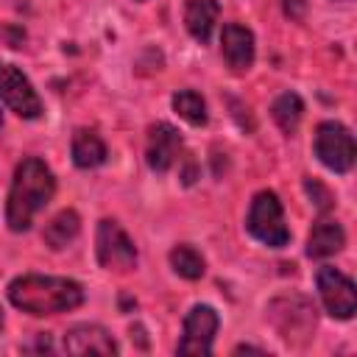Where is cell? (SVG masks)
<instances>
[{
  "label": "cell",
  "mask_w": 357,
  "mask_h": 357,
  "mask_svg": "<svg viewBox=\"0 0 357 357\" xmlns=\"http://www.w3.org/2000/svg\"><path fill=\"white\" fill-rule=\"evenodd\" d=\"M53 192H56V178H53L50 167L36 156L22 159L17 165L11 192H8V206H6L8 229L11 231L31 229L36 212L45 209V204L53 198Z\"/></svg>",
  "instance_id": "1"
},
{
  "label": "cell",
  "mask_w": 357,
  "mask_h": 357,
  "mask_svg": "<svg viewBox=\"0 0 357 357\" xmlns=\"http://www.w3.org/2000/svg\"><path fill=\"white\" fill-rule=\"evenodd\" d=\"M170 265L184 279H201L204 276V268H206L204 265V257L192 245H176L170 251Z\"/></svg>",
  "instance_id": "17"
},
{
  "label": "cell",
  "mask_w": 357,
  "mask_h": 357,
  "mask_svg": "<svg viewBox=\"0 0 357 357\" xmlns=\"http://www.w3.org/2000/svg\"><path fill=\"white\" fill-rule=\"evenodd\" d=\"M0 98L11 112H17L25 120L39 117V112H42L39 95L33 92V86L22 75V70H17L14 64H0Z\"/></svg>",
  "instance_id": "8"
},
{
  "label": "cell",
  "mask_w": 357,
  "mask_h": 357,
  "mask_svg": "<svg viewBox=\"0 0 357 357\" xmlns=\"http://www.w3.org/2000/svg\"><path fill=\"white\" fill-rule=\"evenodd\" d=\"M8 298L17 310L31 315H56L75 310L84 301V290L73 279L61 276H20L8 284Z\"/></svg>",
  "instance_id": "2"
},
{
  "label": "cell",
  "mask_w": 357,
  "mask_h": 357,
  "mask_svg": "<svg viewBox=\"0 0 357 357\" xmlns=\"http://www.w3.org/2000/svg\"><path fill=\"white\" fill-rule=\"evenodd\" d=\"M301 112H304V106H301V98L298 95H293V92H284V95H279L276 98V103H273V120L279 123V128L282 131H296V126H298V120H301Z\"/></svg>",
  "instance_id": "19"
},
{
  "label": "cell",
  "mask_w": 357,
  "mask_h": 357,
  "mask_svg": "<svg viewBox=\"0 0 357 357\" xmlns=\"http://www.w3.org/2000/svg\"><path fill=\"white\" fill-rule=\"evenodd\" d=\"M284 3V14L293 17V20H301L304 17V8H307V0H282Z\"/></svg>",
  "instance_id": "20"
},
{
  "label": "cell",
  "mask_w": 357,
  "mask_h": 357,
  "mask_svg": "<svg viewBox=\"0 0 357 357\" xmlns=\"http://www.w3.org/2000/svg\"><path fill=\"white\" fill-rule=\"evenodd\" d=\"M0 126H3V117H0Z\"/></svg>",
  "instance_id": "22"
},
{
  "label": "cell",
  "mask_w": 357,
  "mask_h": 357,
  "mask_svg": "<svg viewBox=\"0 0 357 357\" xmlns=\"http://www.w3.org/2000/svg\"><path fill=\"white\" fill-rule=\"evenodd\" d=\"M220 47H223V59L234 73H245L254 64V33L243 25L229 22L220 33Z\"/></svg>",
  "instance_id": "12"
},
{
  "label": "cell",
  "mask_w": 357,
  "mask_h": 357,
  "mask_svg": "<svg viewBox=\"0 0 357 357\" xmlns=\"http://www.w3.org/2000/svg\"><path fill=\"white\" fill-rule=\"evenodd\" d=\"M346 243V234L340 229V223L335 220H318L307 237V254L312 259H324V257H332L343 248Z\"/></svg>",
  "instance_id": "13"
},
{
  "label": "cell",
  "mask_w": 357,
  "mask_h": 357,
  "mask_svg": "<svg viewBox=\"0 0 357 357\" xmlns=\"http://www.w3.org/2000/svg\"><path fill=\"white\" fill-rule=\"evenodd\" d=\"M218 332V312L206 304H195L184 318V335L176 346L178 354H209Z\"/></svg>",
  "instance_id": "9"
},
{
  "label": "cell",
  "mask_w": 357,
  "mask_h": 357,
  "mask_svg": "<svg viewBox=\"0 0 357 357\" xmlns=\"http://www.w3.org/2000/svg\"><path fill=\"white\" fill-rule=\"evenodd\" d=\"M98 262L106 271H120V273L137 265V248L117 220L106 218L98 223Z\"/></svg>",
  "instance_id": "5"
},
{
  "label": "cell",
  "mask_w": 357,
  "mask_h": 357,
  "mask_svg": "<svg viewBox=\"0 0 357 357\" xmlns=\"http://www.w3.org/2000/svg\"><path fill=\"white\" fill-rule=\"evenodd\" d=\"M315 279H318V293H321V301H324L326 312L332 318H340V321L351 318L354 310H357V293H354L351 279L343 276L340 271L329 268V265L318 268Z\"/></svg>",
  "instance_id": "6"
},
{
  "label": "cell",
  "mask_w": 357,
  "mask_h": 357,
  "mask_svg": "<svg viewBox=\"0 0 357 357\" xmlns=\"http://www.w3.org/2000/svg\"><path fill=\"white\" fill-rule=\"evenodd\" d=\"M218 14H220L218 0H187V8H184L187 31L198 42H206L212 36V28L218 22Z\"/></svg>",
  "instance_id": "14"
},
{
  "label": "cell",
  "mask_w": 357,
  "mask_h": 357,
  "mask_svg": "<svg viewBox=\"0 0 357 357\" xmlns=\"http://www.w3.org/2000/svg\"><path fill=\"white\" fill-rule=\"evenodd\" d=\"M73 162L78 167H84V170L103 165L106 162V145H103V139L95 131H89V128H78L75 137H73Z\"/></svg>",
  "instance_id": "15"
},
{
  "label": "cell",
  "mask_w": 357,
  "mask_h": 357,
  "mask_svg": "<svg viewBox=\"0 0 357 357\" xmlns=\"http://www.w3.org/2000/svg\"><path fill=\"white\" fill-rule=\"evenodd\" d=\"M245 226L259 243H265L271 248H282L290 240V231H287L284 215H282V204H279L276 192H271V190H262L254 195Z\"/></svg>",
  "instance_id": "3"
},
{
  "label": "cell",
  "mask_w": 357,
  "mask_h": 357,
  "mask_svg": "<svg viewBox=\"0 0 357 357\" xmlns=\"http://www.w3.org/2000/svg\"><path fill=\"white\" fill-rule=\"evenodd\" d=\"M78 229H81V218H78L73 209H64V212H59V215L45 226L42 237H45V243H47L53 251H59V248H64L67 243L75 240Z\"/></svg>",
  "instance_id": "16"
},
{
  "label": "cell",
  "mask_w": 357,
  "mask_h": 357,
  "mask_svg": "<svg viewBox=\"0 0 357 357\" xmlns=\"http://www.w3.org/2000/svg\"><path fill=\"white\" fill-rule=\"evenodd\" d=\"M178 153H181V137H178V131L170 123L151 126V131H148V148H145V156H148L151 170H156V173L170 170L173 162L178 159Z\"/></svg>",
  "instance_id": "10"
},
{
  "label": "cell",
  "mask_w": 357,
  "mask_h": 357,
  "mask_svg": "<svg viewBox=\"0 0 357 357\" xmlns=\"http://www.w3.org/2000/svg\"><path fill=\"white\" fill-rule=\"evenodd\" d=\"M173 109L190 123V126H204L206 123V103L198 92L192 89H181L173 95Z\"/></svg>",
  "instance_id": "18"
},
{
  "label": "cell",
  "mask_w": 357,
  "mask_h": 357,
  "mask_svg": "<svg viewBox=\"0 0 357 357\" xmlns=\"http://www.w3.org/2000/svg\"><path fill=\"white\" fill-rule=\"evenodd\" d=\"M64 349L70 354H114L117 343L98 324H78L64 335Z\"/></svg>",
  "instance_id": "11"
},
{
  "label": "cell",
  "mask_w": 357,
  "mask_h": 357,
  "mask_svg": "<svg viewBox=\"0 0 357 357\" xmlns=\"http://www.w3.org/2000/svg\"><path fill=\"white\" fill-rule=\"evenodd\" d=\"M0 329H3V310H0Z\"/></svg>",
  "instance_id": "21"
},
{
  "label": "cell",
  "mask_w": 357,
  "mask_h": 357,
  "mask_svg": "<svg viewBox=\"0 0 357 357\" xmlns=\"http://www.w3.org/2000/svg\"><path fill=\"white\" fill-rule=\"evenodd\" d=\"M354 137L346 126L335 123V120H326L318 126L315 131V156L335 173H346L351 170L354 165Z\"/></svg>",
  "instance_id": "4"
},
{
  "label": "cell",
  "mask_w": 357,
  "mask_h": 357,
  "mask_svg": "<svg viewBox=\"0 0 357 357\" xmlns=\"http://www.w3.org/2000/svg\"><path fill=\"white\" fill-rule=\"evenodd\" d=\"M271 321L282 332V337L290 343L296 337H307L310 329L315 326V307L307 298L290 296V298H276L271 304Z\"/></svg>",
  "instance_id": "7"
}]
</instances>
